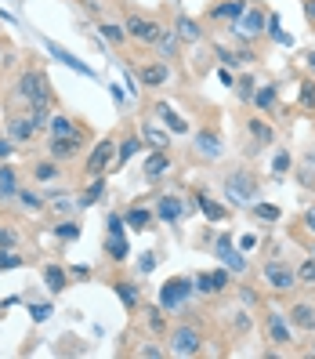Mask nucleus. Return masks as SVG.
<instances>
[{"label":"nucleus","mask_w":315,"mask_h":359,"mask_svg":"<svg viewBox=\"0 0 315 359\" xmlns=\"http://www.w3.org/2000/svg\"><path fill=\"white\" fill-rule=\"evenodd\" d=\"M36 131H40V120L29 113V116H11L8 120V135H11V142L15 145H29L33 138H36Z\"/></svg>","instance_id":"9d476101"},{"label":"nucleus","mask_w":315,"mask_h":359,"mask_svg":"<svg viewBox=\"0 0 315 359\" xmlns=\"http://www.w3.org/2000/svg\"><path fill=\"white\" fill-rule=\"evenodd\" d=\"M290 323H293V330H304V334H315V305H308V302H298V305H290Z\"/></svg>","instance_id":"2eb2a0df"},{"label":"nucleus","mask_w":315,"mask_h":359,"mask_svg":"<svg viewBox=\"0 0 315 359\" xmlns=\"http://www.w3.org/2000/svg\"><path fill=\"white\" fill-rule=\"evenodd\" d=\"M298 283H315V258H308V262L298 269Z\"/></svg>","instance_id":"c03bdc74"},{"label":"nucleus","mask_w":315,"mask_h":359,"mask_svg":"<svg viewBox=\"0 0 315 359\" xmlns=\"http://www.w3.org/2000/svg\"><path fill=\"white\" fill-rule=\"evenodd\" d=\"M141 171H145V178H163L167 171H171V160H167V153L163 149H153V156H145V163H141Z\"/></svg>","instance_id":"6ab92c4d"},{"label":"nucleus","mask_w":315,"mask_h":359,"mask_svg":"<svg viewBox=\"0 0 315 359\" xmlns=\"http://www.w3.org/2000/svg\"><path fill=\"white\" fill-rule=\"evenodd\" d=\"M69 276H73V280H91V269H88V265H73Z\"/></svg>","instance_id":"de8ad7c7"},{"label":"nucleus","mask_w":315,"mask_h":359,"mask_svg":"<svg viewBox=\"0 0 315 359\" xmlns=\"http://www.w3.org/2000/svg\"><path fill=\"white\" fill-rule=\"evenodd\" d=\"M48 131H51V138H83V131L76 128V123L69 116H58V113L48 120Z\"/></svg>","instance_id":"412c9836"},{"label":"nucleus","mask_w":315,"mask_h":359,"mask_svg":"<svg viewBox=\"0 0 315 359\" xmlns=\"http://www.w3.org/2000/svg\"><path fill=\"white\" fill-rule=\"evenodd\" d=\"M192 290H196V283L192 280H185V276H171L163 287H160V305H163V312H174V309H181L188 298H192Z\"/></svg>","instance_id":"7ed1b4c3"},{"label":"nucleus","mask_w":315,"mask_h":359,"mask_svg":"<svg viewBox=\"0 0 315 359\" xmlns=\"http://www.w3.org/2000/svg\"><path fill=\"white\" fill-rule=\"evenodd\" d=\"M200 348H203V334H200V327H192V323H178L174 330H171V352L174 355H200Z\"/></svg>","instance_id":"20e7f679"},{"label":"nucleus","mask_w":315,"mask_h":359,"mask_svg":"<svg viewBox=\"0 0 315 359\" xmlns=\"http://www.w3.org/2000/svg\"><path fill=\"white\" fill-rule=\"evenodd\" d=\"M138 145H141V138H138V135H127V138H123V142H120V156H116V167H127V160L138 153Z\"/></svg>","instance_id":"473e14b6"},{"label":"nucleus","mask_w":315,"mask_h":359,"mask_svg":"<svg viewBox=\"0 0 315 359\" xmlns=\"http://www.w3.org/2000/svg\"><path fill=\"white\" fill-rule=\"evenodd\" d=\"M33 178H36V182H55V178H58V160L51 156V160L33 163Z\"/></svg>","instance_id":"2f4dec72"},{"label":"nucleus","mask_w":315,"mask_h":359,"mask_svg":"<svg viewBox=\"0 0 315 359\" xmlns=\"http://www.w3.org/2000/svg\"><path fill=\"white\" fill-rule=\"evenodd\" d=\"M138 355H149V359H160V355H163V348H156V345L149 341V345H141V348H138Z\"/></svg>","instance_id":"8fccbe9b"},{"label":"nucleus","mask_w":315,"mask_h":359,"mask_svg":"<svg viewBox=\"0 0 315 359\" xmlns=\"http://www.w3.org/2000/svg\"><path fill=\"white\" fill-rule=\"evenodd\" d=\"M15 196H18V203H22L26 210H44V200H40L36 193H29V189H18Z\"/></svg>","instance_id":"e433bc0d"},{"label":"nucleus","mask_w":315,"mask_h":359,"mask_svg":"<svg viewBox=\"0 0 315 359\" xmlns=\"http://www.w3.org/2000/svg\"><path fill=\"white\" fill-rule=\"evenodd\" d=\"M0 247H15V232H8L4 225H0Z\"/></svg>","instance_id":"603ef678"},{"label":"nucleus","mask_w":315,"mask_h":359,"mask_svg":"<svg viewBox=\"0 0 315 359\" xmlns=\"http://www.w3.org/2000/svg\"><path fill=\"white\" fill-rule=\"evenodd\" d=\"M145 323H149V330L153 334H163L167 330V320H163V305L156 309V305H149V309H145Z\"/></svg>","instance_id":"f704fd0d"},{"label":"nucleus","mask_w":315,"mask_h":359,"mask_svg":"<svg viewBox=\"0 0 315 359\" xmlns=\"http://www.w3.org/2000/svg\"><path fill=\"white\" fill-rule=\"evenodd\" d=\"M290 167H293V160H290V153H276V160H272V171H276V178H283V175H290Z\"/></svg>","instance_id":"a19ab883"},{"label":"nucleus","mask_w":315,"mask_h":359,"mask_svg":"<svg viewBox=\"0 0 315 359\" xmlns=\"http://www.w3.org/2000/svg\"><path fill=\"white\" fill-rule=\"evenodd\" d=\"M246 135L254 138L258 149H265V145L276 142V128H272L268 120H261V116H250V120H246Z\"/></svg>","instance_id":"dca6fc26"},{"label":"nucleus","mask_w":315,"mask_h":359,"mask_svg":"<svg viewBox=\"0 0 315 359\" xmlns=\"http://www.w3.org/2000/svg\"><path fill=\"white\" fill-rule=\"evenodd\" d=\"M254 218H261V222H279L283 215H279V207H272V203H254Z\"/></svg>","instance_id":"4c0bfd02"},{"label":"nucleus","mask_w":315,"mask_h":359,"mask_svg":"<svg viewBox=\"0 0 315 359\" xmlns=\"http://www.w3.org/2000/svg\"><path fill=\"white\" fill-rule=\"evenodd\" d=\"M141 138H145V142H149V145H153V149H163V145H167V142H171V138H167L163 131H156V128H141Z\"/></svg>","instance_id":"58836bf2"},{"label":"nucleus","mask_w":315,"mask_h":359,"mask_svg":"<svg viewBox=\"0 0 315 359\" xmlns=\"http://www.w3.org/2000/svg\"><path fill=\"white\" fill-rule=\"evenodd\" d=\"M304 229H308V232H315V207H308V210H304Z\"/></svg>","instance_id":"5fc2aeb1"},{"label":"nucleus","mask_w":315,"mask_h":359,"mask_svg":"<svg viewBox=\"0 0 315 359\" xmlns=\"http://www.w3.org/2000/svg\"><path fill=\"white\" fill-rule=\"evenodd\" d=\"M123 222H127V229H138V232H141V229H149V225H153V210L138 203V207H131L127 215H123Z\"/></svg>","instance_id":"bb28decb"},{"label":"nucleus","mask_w":315,"mask_h":359,"mask_svg":"<svg viewBox=\"0 0 315 359\" xmlns=\"http://www.w3.org/2000/svg\"><path fill=\"white\" fill-rule=\"evenodd\" d=\"M261 196V185H258V178L246 171V167H239V171H228V178H225V200H228V207H246L250 200H258Z\"/></svg>","instance_id":"f03ea898"},{"label":"nucleus","mask_w":315,"mask_h":359,"mask_svg":"<svg viewBox=\"0 0 315 359\" xmlns=\"http://www.w3.org/2000/svg\"><path fill=\"white\" fill-rule=\"evenodd\" d=\"M308 66L315 69V51H308Z\"/></svg>","instance_id":"13d9d810"},{"label":"nucleus","mask_w":315,"mask_h":359,"mask_svg":"<svg viewBox=\"0 0 315 359\" xmlns=\"http://www.w3.org/2000/svg\"><path fill=\"white\" fill-rule=\"evenodd\" d=\"M196 207L203 210V218H206V222H225V218H228V207L218 203V200H210L206 193H196Z\"/></svg>","instance_id":"4be33fe9"},{"label":"nucleus","mask_w":315,"mask_h":359,"mask_svg":"<svg viewBox=\"0 0 315 359\" xmlns=\"http://www.w3.org/2000/svg\"><path fill=\"white\" fill-rule=\"evenodd\" d=\"M156 269V255H141V262H138V272L145 276V272H153Z\"/></svg>","instance_id":"49530a36"},{"label":"nucleus","mask_w":315,"mask_h":359,"mask_svg":"<svg viewBox=\"0 0 315 359\" xmlns=\"http://www.w3.org/2000/svg\"><path fill=\"white\" fill-rule=\"evenodd\" d=\"M18 95L26 98V105H29V113L44 123L48 116H51V105H55V91H51V83H48V76L40 73V69H26L22 76H18Z\"/></svg>","instance_id":"f257e3e1"},{"label":"nucleus","mask_w":315,"mask_h":359,"mask_svg":"<svg viewBox=\"0 0 315 359\" xmlns=\"http://www.w3.org/2000/svg\"><path fill=\"white\" fill-rule=\"evenodd\" d=\"M105 250L113 255V262L127 258V240H123V218L109 215V236H105Z\"/></svg>","instance_id":"9b49d317"},{"label":"nucleus","mask_w":315,"mask_h":359,"mask_svg":"<svg viewBox=\"0 0 315 359\" xmlns=\"http://www.w3.org/2000/svg\"><path fill=\"white\" fill-rule=\"evenodd\" d=\"M265 22H268V15H265V11H258V8H250V11H243V15L236 18V29H239V36H246V40H250V36H261V33L268 29Z\"/></svg>","instance_id":"ddd939ff"},{"label":"nucleus","mask_w":315,"mask_h":359,"mask_svg":"<svg viewBox=\"0 0 315 359\" xmlns=\"http://www.w3.org/2000/svg\"><path fill=\"white\" fill-rule=\"evenodd\" d=\"M214 255L221 258V265L228 272H246V258H243V250L232 247V240H228V232H221L218 243H214Z\"/></svg>","instance_id":"1a4fd4ad"},{"label":"nucleus","mask_w":315,"mask_h":359,"mask_svg":"<svg viewBox=\"0 0 315 359\" xmlns=\"http://www.w3.org/2000/svg\"><path fill=\"white\" fill-rule=\"evenodd\" d=\"M301 102L308 105V109H315V83H312V80L301 83Z\"/></svg>","instance_id":"a18cd8bd"},{"label":"nucleus","mask_w":315,"mask_h":359,"mask_svg":"<svg viewBox=\"0 0 315 359\" xmlns=\"http://www.w3.org/2000/svg\"><path fill=\"white\" fill-rule=\"evenodd\" d=\"M18 265H22V258H18L11 247H0V272H4V269H18Z\"/></svg>","instance_id":"79ce46f5"},{"label":"nucleus","mask_w":315,"mask_h":359,"mask_svg":"<svg viewBox=\"0 0 315 359\" xmlns=\"http://www.w3.org/2000/svg\"><path fill=\"white\" fill-rule=\"evenodd\" d=\"M312 258H315V247H312Z\"/></svg>","instance_id":"bf43d9fd"},{"label":"nucleus","mask_w":315,"mask_h":359,"mask_svg":"<svg viewBox=\"0 0 315 359\" xmlns=\"http://www.w3.org/2000/svg\"><path fill=\"white\" fill-rule=\"evenodd\" d=\"M113 149H116V142H113V135H105L102 142H94V149H91V156L83 160V171H88V178H98L105 167L113 163Z\"/></svg>","instance_id":"423d86ee"},{"label":"nucleus","mask_w":315,"mask_h":359,"mask_svg":"<svg viewBox=\"0 0 315 359\" xmlns=\"http://www.w3.org/2000/svg\"><path fill=\"white\" fill-rule=\"evenodd\" d=\"M304 18L315 26V0H304Z\"/></svg>","instance_id":"6e6d98bb"},{"label":"nucleus","mask_w":315,"mask_h":359,"mask_svg":"<svg viewBox=\"0 0 315 359\" xmlns=\"http://www.w3.org/2000/svg\"><path fill=\"white\" fill-rule=\"evenodd\" d=\"M113 290L120 294V302L127 305V309H138V302H141L138 283H131V280H116V283H113Z\"/></svg>","instance_id":"a878e982"},{"label":"nucleus","mask_w":315,"mask_h":359,"mask_svg":"<svg viewBox=\"0 0 315 359\" xmlns=\"http://www.w3.org/2000/svg\"><path fill=\"white\" fill-rule=\"evenodd\" d=\"M44 283H48L51 294H62V290L69 287V272L62 269V265H44Z\"/></svg>","instance_id":"b1692460"},{"label":"nucleus","mask_w":315,"mask_h":359,"mask_svg":"<svg viewBox=\"0 0 315 359\" xmlns=\"http://www.w3.org/2000/svg\"><path fill=\"white\" fill-rule=\"evenodd\" d=\"M15 153V142H8V138H0V160H8Z\"/></svg>","instance_id":"864d4df0"},{"label":"nucleus","mask_w":315,"mask_h":359,"mask_svg":"<svg viewBox=\"0 0 315 359\" xmlns=\"http://www.w3.org/2000/svg\"><path fill=\"white\" fill-rule=\"evenodd\" d=\"M196 290L200 294H221L228 287V269H214V272H196Z\"/></svg>","instance_id":"4468645a"},{"label":"nucleus","mask_w":315,"mask_h":359,"mask_svg":"<svg viewBox=\"0 0 315 359\" xmlns=\"http://www.w3.org/2000/svg\"><path fill=\"white\" fill-rule=\"evenodd\" d=\"M80 4H88L91 11H98V8H102V0H80Z\"/></svg>","instance_id":"4d7b16f0"},{"label":"nucleus","mask_w":315,"mask_h":359,"mask_svg":"<svg viewBox=\"0 0 315 359\" xmlns=\"http://www.w3.org/2000/svg\"><path fill=\"white\" fill-rule=\"evenodd\" d=\"M156 113H160V120H163V128H167V131H174V135H185V131H188V123H185V120H181V116H178L167 102H160V105H156Z\"/></svg>","instance_id":"393cba45"},{"label":"nucleus","mask_w":315,"mask_h":359,"mask_svg":"<svg viewBox=\"0 0 315 359\" xmlns=\"http://www.w3.org/2000/svg\"><path fill=\"white\" fill-rule=\"evenodd\" d=\"M48 51H51V55H55L58 62H66L69 69H76V73H83V76H94V69H91V66H83V62H76V58H73V55H69L66 48H58V44H48Z\"/></svg>","instance_id":"c85d7f7f"},{"label":"nucleus","mask_w":315,"mask_h":359,"mask_svg":"<svg viewBox=\"0 0 315 359\" xmlns=\"http://www.w3.org/2000/svg\"><path fill=\"white\" fill-rule=\"evenodd\" d=\"M243 11H246L243 0H221V4L210 8V18H218V22H225V18H228V22H236Z\"/></svg>","instance_id":"5701e85b"},{"label":"nucleus","mask_w":315,"mask_h":359,"mask_svg":"<svg viewBox=\"0 0 315 359\" xmlns=\"http://www.w3.org/2000/svg\"><path fill=\"white\" fill-rule=\"evenodd\" d=\"M138 80H141V88L156 91L171 80V69H167V62H145V66H138Z\"/></svg>","instance_id":"f8f14e48"},{"label":"nucleus","mask_w":315,"mask_h":359,"mask_svg":"<svg viewBox=\"0 0 315 359\" xmlns=\"http://www.w3.org/2000/svg\"><path fill=\"white\" fill-rule=\"evenodd\" d=\"M55 236H58V240H76L80 229H76V222H62V225L55 229Z\"/></svg>","instance_id":"37998d69"},{"label":"nucleus","mask_w":315,"mask_h":359,"mask_svg":"<svg viewBox=\"0 0 315 359\" xmlns=\"http://www.w3.org/2000/svg\"><path fill=\"white\" fill-rule=\"evenodd\" d=\"M261 276H265V283H268L272 290H276V294H290V290H298V272H293L286 262H265Z\"/></svg>","instance_id":"39448f33"},{"label":"nucleus","mask_w":315,"mask_h":359,"mask_svg":"<svg viewBox=\"0 0 315 359\" xmlns=\"http://www.w3.org/2000/svg\"><path fill=\"white\" fill-rule=\"evenodd\" d=\"M18 193V175H15V167H0V200L4 196H15Z\"/></svg>","instance_id":"7c9ffc66"},{"label":"nucleus","mask_w":315,"mask_h":359,"mask_svg":"<svg viewBox=\"0 0 315 359\" xmlns=\"http://www.w3.org/2000/svg\"><path fill=\"white\" fill-rule=\"evenodd\" d=\"M48 316H51V305H33V320H36V323H44Z\"/></svg>","instance_id":"09e8293b"},{"label":"nucleus","mask_w":315,"mask_h":359,"mask_svg":"<svg viewBox=\"0 0 315 359\" xmlns=\"http://www.w3.org/2000/svg\"><path fill=\"white\" fill-rule=\"evenodd\" d=\"M174 33H178V40H188V44H196V40L203 36V29H200L188 15H181V18H178V29H174Z\"/></svg>","instance_id":"c756f323"},{"label":"nucleus","mask_w":315,"mask_h":359,"mask_svg":"<svg viewBox=\"0 0 315 359\" xmlns=\"http://www.w3.org/2000/svg\"><path fill=\"white\" fill-rule=\"evenodd\" d=\"M102 196H105V178L98 175V178H91V185L80 193V200H76V203H80V207H94Z\"/></svg>","instance_id":"cd10ccee"},{"label":"nucleus","mask_w":315,"mask_h":359,"mask_svg":"<svg viewBox=\"0 0 315 359\" xmlns=\"http://www.w3.org/2000/svg\"><path fill=\"white\" fill-rule=\"evenodd\" d=\"M268 337H272V345H293V323H290V316L279 312V309H272L268 312Z\"/></svg>","instance_id":"6e6552de"},{"label":"nucleus","mask_w":315,"mask_h":359,"mask_svg":"<svg viewBox=\"0 0 315 359\" xmlns=\"http://www.w3.org/2000/svg\"><path fill=\"white\" fill-rule=\"evenodd\" d=\"M102 36H105V40H113V44H120V40L127 36V29L116 26V22H102Z\"/></svg>","instance_id":"ea45409f"},{"label":"nucleus","mask_w":315,"mask_h":359,"mask_svg":"<svg viewBox=\"0 0 315 359\" xmlns=\"http://www.w3.org/2000/svg\"><path fill=\"white\" fill-rule=\"evenodd\" d=\"M181 196H174V193H163L160 200H156V218L160 222H167V225H171V222H178L181 218Z\"/></svg>","instance_id":"f3484780"},{"label":"nucleus","mask_w":315,"mask_h":359,"mask_svg":"<svg viewBox=\"0 0 315 359\" xmlns=\"http://www.w3.org/2000/svg\"><path fill=\"white\" fill-rule=\"evenodd\" d=\"M127 36H134V40H141V44H156L160 40V33H163V26L156 22V18H141V15H131L127 18Z\"/></svg>","instance_id":"0eeeda50"},{"label":"nucleus","mask_w":315,"mask_h":359,"mask_svg":"<svg viewBox=\"0 0 315 359\" xmlns=\"http://www.w3.org/2000/svg\"><path fill=\"white\" fill-rule=\"evenodd\" d=\"M250 83H254L250 76H243V80H239V95H243V98H254V88H250Z\"/></svg>","instance_id":"3c124183"},{"label":"nucleus","mask_w":315,"mask_h":359,"mask_svg":"<svg viewBox=\"0 0 315 359\" xmlns=\"http://www.w3.org/2000/svg\"><path fill=\"white\" fill-rule=\"evenodd\" d=\"M80 149H83V138H51L48 142V153L55 160H73Z\"/></svg>","instance_id":"a211bd4d"},{"label":"nucleus","mask_w":315,"mask_h":359,"mask_svg":"<svg viewBox=\"0 0 315 359\" xmlns=\"http://www.w3.org/2000/svg\"><path fill=\"white\" fill-rule=\"evenodd\" d=\"M196 149H200V156H206V160H218V156H221V138H218V131H214V128L200 131Z\"/></svg>","instance_id":"aec40b11"},{"label":"nucleus","mask_w":315,"mask_h":359,"mask_svg":"<svg viewBox=\"0 0 315 359\" xmlns=\"http://www.w3.org/2000/svg\"><path fill=\"white\" fill-rule=\"evenodd\" d=\"M156 48H160V58H174L178 55V33H160V40H156Z\"/></svg>","instance_id":"72a5a7b5"},{"label":"nucleus","mask_w":315,"mask_h":359,"mask_svg":"<svg viewBox=\"0 0 315 359\" xmlns=\"http://www.w3.org/2000/svg\"><path fill=\"white\" fill-rule=\"evenodd\" d=\"M254 102H258V109L272 113V109H276V88H261V91H254Z\"/></svg>","instance_id":"c9c22d12"}]
</instances>
